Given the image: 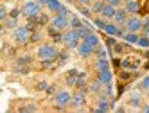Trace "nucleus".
<instances>
[{"instance_id":"obj_6","label":"nucleus","mask_w":149,"mask_h":113,"mask_svg":"<svg viewBox=\"0 0 149 113\" xmlns=\"http://www.w3.org/2000/svg\"><path fill=\"white\" fill-rule=\"evenodd\" d=\"M52 27L58 29V31H65V29L68 27V20H67V16L56 15L54 18H52Z\"/></svg>"},{"instance_id":"obj_29","label":"nucleus","mask_w":149,"mask_h":113,"mask_svg":"<svg viewBox=\"0 0 149 113\" xmlns=\"http://www.w3.org/2000/svg\"><path fill=\"white\" fill-rule=\"evenodd\" d=\"M36 20H38V22H40V24H47V22H49V18H47L45 15H40V16H38Z\"/></svg>"},{"instance_id":"obj_12","label":"nucleus","mask_w":149,"mask_h":113,"mask_svg":"<svg viewBox=\"0 0 149 113\" xmlns=\"http://www.w3.org/2000/svg\"><path fill=\"white\" fill-rule=\"evenodd\" d=\"M83 102H84V92H77V94H74L72 99H70L72 108H79V106H83Z\"/></svg>"},{"instance_id":"obj_36","label":"nucleus","mask_w":149,"mask_h":113,"mask_svg":"<svg viewBox=\"0 0 149 113\" xmlns=\"http://www.w3.org/2000/svg\"><path fill=\"white\" fill-rule=\"evenodd\" d=\"M6 7H0V18H2V20H6Z\"/></svg>"},{"instance_id":"obj_25","label":"nucleus","mask_w":149,"mask_h":113,"mask_svg":"<svg viewBox=\"0 0 149 113\" xmlns=\"http://www.w3.org/2000/svg\"><path fill=\"white\" fill-rule=\"evenodd\" d=\"M70 25H72L74 29H79V27H83L81 20H79V18H76V16H72V20H70Z\"/></svg>"},{"instance_id":"obj_7","label":"nucleus","mask_w":149,"mask_h":113,"mask_svg":"<svg viewBox=\"0 0 149 113\" xmlns=\"http://www.w3.org/2000/svg\"><path fill=\"white\" fill-rule=\"evenodd\" d=\"M70 99H72V95L68 94V92H59V94H56V106L58 108H63V106H67V104H70Z\"/></svg>"},{"instance_id":"obj_1","label":"nucleus","mask_w":149,"mask_h":113,"mask_svg":"<svg viewBox=\"0 0 149 113\" xmlns=\"http://www.w3.org/2000/svg\"><path fill=\"white\" fill-rule=\"evenodd\" d=\"M22 15H25L29 20H36L41 15V4L38 0H27L22 7Z\"/></svg>"},{"instance_id":"obj_42","label":"nucleus","mask_w":149,"mask_h":113,"mask_svg":"<svg viewBox=\"0 0 149 113\" xmlns=\"http://www.w3.org/2000/svg\"><path fill=\"white\" fill-rule=\"evenodd\" d=\"M146 9H147V11H149V0H147V2H146Z\"/></svg>"},{"instance_id":"obj_39","label":"nucleus","mask_w":149,"mask_h":113,"mask_svg":"<svg viewBox=\"0 0 149 113\" xmlns=\"http://www.w3.org/2000/svg\"><path fill=\"white\" fill-rule=\"evenodd\" d=\"M31 40H33V42H38V40H40V34H33V36H31Z\"/></svg>"},{"instance_id":"obj_24","label":"nucleus","mask_w":149,"mask_h":113,"mask_svg":"<svg viewBox=\"0 0 149 113\" xmlns=\"http://www.w3.org/2000/svg\"><path fill=\"white\" fill-rule=\"evenodd\" d=\"M106 68H108V61H106L104 58H101L97 61V70H106Z\"/></svg>"},{"instance_id":"obj_41","label":"nucleus","mask_w":149,"mask_h":113,"mask_svg":"<svg viewBox=\"0 0 149 113\" xmlns=\"http://www.w3.org/2000/svg\"><path fill=\"white\" fill-rule=\"evenodd\" d=\"M38 2H40V4H45V6H47V4L50 2V0H38Z\"/></svg>"},{"instance_id":"obj_43","label":"nucleus","mask_w":149,"mask_h":113,"mask_svg":"<svg viewBox=\"0 0 149 113\" xmlns=\"http://www.w3.org/2000/svg\"><path fill=\"white\" fill-rule=\"evenodd\" d=\"M144 111H146V113H149V106H146V108H144Z\"/></svg>"},{"instance_id":"obj_40","label":"nucleus","mask_w":149,"mask_h":113,"mask_svg":"<svg viewBox=\"0 0 149 113\" xmlns=\"http://www.w3.org/2000/svg\"><path fill=\"white\" fill-rule=\"evenodd\" d=\"M93 0H79V4H92Z\"/></svg>"},{"instance_id":"obj_2","label":"nucleus","mask_w":149,"mask_h":113,"mask_svg":"<svg viewBox=\"0 0 149 113\" xmlns=\"http://www.w3.org/2000/svg\"><path fill=\"white\" fill-rule=\"evenodd\" d=\"M63 42H65V45L68 49H77L79 43H81V38L77 34V29H70L67 31L65 34H63Z\"/></svg>"},{"instance_id":"obj_4","label":"nucleus","mask_w":149,"mask_h":113,"mask_svg":"<svg viewBox=\"0 0 149 113\" xmlns=\"http://www.w3.org/2000/svg\"><path fill=\"white\" fill-rule=\"evenodd\" d=\"M13 38L18 45H25L29 40H31V29L29 27H15V33Z\"/></svg>"},{"instance_id":"obj_38","label":"nucleus","mask_w":149,"mask_h":113,"mask_svg":"<svg viewBox=\"0 0 149 113\" xmlns=\"http://www.w3.org/2000/svg\"><path fill=\"white\" fill-rule=\"evenodd\" d=\"M47 88V83H38V90H45Z\"/></svg>"},{"instance_id":"obj_3","label":"nucleus","mask_w":149,"mask_h":113,"mask_svg":"<svg viewBox=\"0 0 149 113\" xmlns=\"http://www.w3.org/2000/svg\"><path fill=\"white\" fill-rule=\"evenodd\" d=\"M38 58L41 61H54L58 58V50L52 45H41L38 49Z\"/></svg>"},{"instance_id":"obj_22","label":"nucleus","mask_w":149,"mask_h":113,"mask_svg":"<svg viewBox=\"0 0 149 113\" xmlns=\"http://www.w3.org/2000/svg\"><path fill=\"white\" fill-rule=\"evenodd\" d=\"M102 7H104V2H102V0H93V2H92V9H93V11H102Z\"/></svg>"},{"instance_id":"obj_18","label":"nucleus","mask_w":149,"mask_h":113,"mask_svg":"<svg viewBox=\"0 0 149 113\" xmlns=\"http://www.w3.org/2000/svg\"><path fill=\"white\" fill-rule=\"evenodd\" d=\"M138 38H140V36H136V33H127V34H124V40H126L127 43H136Z\"/></svg>"},{"instance_id":"obj_32","label":"nucleus","mask_w":149,"mask_h":113,"mask_svg":"<svg viewBox=\"0 0 149 113\" xmlns=\"http://www.w3.org/2000/svg\"><path fill=\"white\" fill-rule=\"evenodd\" d=\"M120 2H122V0H106V4H111V6H115V7L119 6Z\"/></svg>"},{"instance_id":"obj_13","label":"nucleus","mask_w":149,"mask_h":113,"mask_svg":"<svg viewBox=\"0 0 149 113\" xmlns=\"http://www.w3.org/2000/svg\"><path fill=\"white\" fill-rule=\"evenodd\" d=\"M115 13H117V9H115V6H111V4H104L102 11H101V15H102L104 18H113Z\"/></svg>"},{"instance_id":"obj_15","label":"nucleus","mask_w":149,"mask_h":113,"mask_svg":"<svg viewBox=\"0 0 149 113\" xmlns=\"http://www.w3.org/2000/svg\"><path fill=\"white\" fill-rule=\"evenodd\" d=\"M84 42H86L88 45H92L93 49H99V45H101V42H99V38L95 36V34H88L86 38H84Z\"/></svg>"},{"instance_id":"obj_17","label":"nucleus","mask_w":149,"mask_h":113,"mask_svg":"<svg viewBox=\"0 0 149 113\" xmlns=\"http://www.w3.org/2000/svg\"><path fill=\"white\" fill-rule=\"evenodd\" d=\"M47 7L50 9V11H54V13H58L59 9H61V2H59V0H50V2L47 4Z\"/></svg>"},{"instance_id":"obj_26","label":"nucleus","mask_w":149,"mask_h":113,"mask_svg":"<svg viewBox=\"0 0 149 113\" xmlns=\"http://www.w3.org/2000/svg\"><path fill=\"white\" fill-rule=\"evenodd\" d=\"M142 31H144V36L149 38V20H146V22L142 24Z\"/></svg>"},{"instance_id":"obj_9","label":"nucleus","mask_w":149,"mask_h":113,"mask_svg":"<svg viewBox=\"0 0 149 113\" xmlns=\"http://www.w3.org/2000/svg\"><path fill=\"white\" fill-rule=\"evenodd\" d=\"M104 33L108 34V36H124V31H122V29H119L115 24H106Z\"/></svg>"},{"instance_id":"obj_20","label":"nucleus","mask_w":149,"mask_h":113,"mask_svg":"<svg viewBox=\"0 0 149 113\" xmlns=\"http://www.w3.org/2000/svg\"><path fill=\"white\" fill-rule=\"evenodd\" d=\"M138 47H142V49H149V38L147 36H140L138 38V42H136Z\"/></svg>"},{"instance_id":"obj_33","label":"nucleus","mask_w":149,"mask_h":113,"mask_svg":"<svg viewBox=\"0 0 149 113\" xmlns=\"http://www.w3.org/2000/svg\"><path fill=\"white\" fill-rule=\"evenodd\" d=\"M15 20H16V18H11V20H7V22H6V25H7V27H15V25H16V22H15Z\"/></svg>"},{"instance_id":"obj_30","label":"nucleus","mask_w":149,"mask_h":113,"mask_svg":"<svg viewBox=\"0 0 149 113\" xmlns=\"http://www.w3.org/2000/svg\"><path fill=\"white\" fill-rule=\"evenodd\" d=\"M20 111H36V106H25V108H20Z\"/></svg>"},{"instance_id":"obj_27","label":"nucleus","mask_w":149,"mask_h":113,"mask_svg":"<svg viewBox=\"0 0 149 113\" xmlns=\"http://www.w3.org/2000/svg\"><path fill=\"white\" fill-rule=\"evenodd\" d=\"M140 86H142L144 90H149V76L142 79V83H140Z\"/></svg>"},{"instance_id":"obj_8","label":"nucleus","mask_w":149,"mask_h":113,"mask_svg":"<svg viewBox=\"0 0 149 113\" xmlns=\"http://www.w3.org/2000/svg\"><path fill=\"white\" fill-rule=\"evenodd\" d=\"M126 11L127 15H136L140 13V0H126Z\"/></svg>"},{"instance_id":"obj_16","label":"nucleus","mask_w":149,"mask_h":113,"mask_svg":"<svg viewBox=\"0 0 149 113\" xmlns=\"http://www.w3.org/2000/svg\"><path fill=\"white\" fill-rule=\"evenodd\" d=\"M110 110V106H108V101H106L104 97L102 99H99V102H97V108H95V111H108Z\"/></svg>"},{"instance_id":"obj_5","label":"nucleus","mask_w":149,"mask_h":113,"mask_svg":"<svg viewBox=\"0 0 149 113\" xmlns=\"http://www.w3.org/2000/svg\"><path fill=\"white\" fill-rule=\"evenodd\" d=\"M126 29H127V33H138V31H142V22L138 18H127Z\"/></svg>"},{"instance_id":"obj_10","label":"nucleus","mask_w":149,"mask_h":113,"mask_svg":"<svg viewBox=\"0 0 149 113\" xmlns=\"http://www.w3.org/2000/svg\"><path fill=\"white\" fill-rule=\"evenodd\" d=\"M97 79L101 81L102 85H110V83H111V72H110V68H106V70H97Z\"/></svg>"},{"instance_id":"obj_34","label":"nucleus","mask_w":149,"mask_h":113,"mask_svg":"<svg viewBox=\"0 0 149 113\" xmlns=\"http://www.w3.org/2000/svg\"><path fill=\"white\" fill-rule=\"evenodd\" d=\"M120 77H122V79L126 81V79H131L133 76H131V74H127V72H122V74H120Z\"/></svg>"},{"instance_id":"obj_19","label":"nucleus","mask_w":149,"mask_h":113,"mask_svg":"<svg viewBox=\"0 0 149 113\" xmlns=\"http://www.w3.org/2000/svg\"><path fill=\"white\" fill-rule=\"evenodd\" d=\"M140 101H142V97H140V94H133L131 97H130V104L131 106H140Z\"/></svg>"},{"instance_id":"obj_28","label":"nucleus","mask_w":149,"mask_h":113,"mask_svg":"<svg viewBox=\"0 0 149 113\" xmlns=\"http://www.w3.org/2000/svg\"><path fill=\"white\" fill-rule=\"evenodd\" d=\"M95 25H97L99 29H102V31H104V27H106V24L102 22V20H101V18H97V20H95Z\"/></svg>"},{"instance_id":"obj_14","label":"nucleus","mask_w":149,"mask_h":113,"mask_svg":"<svg viewBox=\"0 0 149 113\" xmlns=\"http://www.w3.org/2000/svg\"><path fill=\"white\" fill-rule=\"evenodd\" d=\"M127 11L126 9H119V11L115 13V16H113V20H115V24H126V20H127Z\"/></svg>"},{"instance_id":"obj_37","label":"nucleus","mask_w":149,"mask_h":113,"mask_svg":"<svg viewBox=\"0 0 149 113\" xmlns=\"http://www.w3.org/2000/svg\"><path fill=\"white\" fill-rule=\"evenodd\" d=\"M106 45H108V47H113V45H115V40H113V38H108V42H106Z\"/></svg>"},{"instance_id":"obj_21","label":"nucleus","mask_w":149,"mask_h":113,"mask_svg":"<svg viewBox=\"0 0 149 113\" xmlns=\"http://www.w3.org/2000/svg\"><path fill=\"white\" fill-rule=\"evenodd\" d=\"M101 86H102V83H101L99 79H95V81H92V83H90V90L95 92V94H97V92H101Z\"/></svg>"},{"instance_id":"obj_31","label":"nucleus","mask_w":149,"mask_h":113,"mask_svg":"<svg viewBox=\"0 0 149 113\" xmlns=\"http://www.w3.org/2000/svg\"><path fill=\"white\" fill-rule=\"evenodd\" d=\"M58 15H61V16H67V15H68V11H67V7H63V6H61V9H59V11H58Z\"/></svg>"},{"instance_id":"obj_23","label":"nucleus","mask_w":149,"mask_h":113,"mask_svg":"<svg viewBox=\"0 0 149 113\" xmlns=\"http://www.w3.org/2000/svg\"><path fill=\"white\" fill-rule=\"evenodd\" d=\"M77 34H79V38H83V40H84L88 34H92V31H90L88 27H79V29H77Z\"/></svg>"},{"instance_id":"obj_11","label":"nucleus","mask_w":149,"mask_h":113,"mask_svg":"<svg viewBox=\"0 0 149 113\" xmlns=\"http://www.w3.org/2000/svg\"><path fill=\"white\" fill-rule=\"evenodd\" d=\"M77 50H79V54H81L83 58H88V56H90V54L93 52L95 49H93L92 45H88V43H86V42H84V40H83V42L79 43V47H77Z\"/></svg>"},{"instance_id":"obj_35","label":"nucleus","mask_w":149,"mask_h":113,"mask_svg":"<svg viewBox=\"0 0 149 113\" xmlns=\"http://www.w3.org/2000/svg\"><path fill=\"white\" fill-rule=\"evenodd\" d=\"M18 15H20V11H18V9H13V11H11V15H9V16H11V18H18Z\"/></svg>"}]
</instances>
